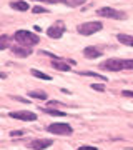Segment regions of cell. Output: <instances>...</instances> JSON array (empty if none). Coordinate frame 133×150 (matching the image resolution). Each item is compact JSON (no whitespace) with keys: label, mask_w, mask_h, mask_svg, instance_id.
<instances>
[{"label":"cell","mask_w":133,"mask_h":150,"mask_svg":"<svg viewBox=\"0 0 133 150\" xmlns=\"http://www.w3.org/2000/svg\"><path fill=\"white\" fill-rule=\"evenodd\" d=\"M101 28H103L101 22H85V23L78 25V33L80 35H93V33L100 32Z\"/></svg>","instance_id":"4"},{"label":"cell","mask_w":133,"mask_h":150,"mask_svg":"<svg viewBox=\"0 0 133 150\" xmlns=\"http://www.w3.org/2000/svg\"><path fill=\"white\" fill-rule=\"evenodd\" d=\"M96 15L105 17V18H115V20H125L127 18V13L120 10H115L112 7H101L96 10Z\"/></svg>","instance_id":"3"},{"label":"cell","mask_w":133,"mask_h":150,"mask_svg":"<svg viewBox=\"0 0 133 150\" xmlns=\"http://www.w3.org/2000/svg\"><path fill=\"white\" fill-rule=\"evenodd\" d=\"M90 87L96 92H105V85H103V83H91Z\"/></svg>","instance_id":"20"},{"label":"cell","mask_w":133,"mask_h":150,"mask_svg":"<svg viewBox=\"0 0 133 150\" xmlns=\"http://www.w3.org/2000/svg\"><path fill=\"white\" fill-rule=\"evenodd\" d=\"M65 28H67V27H65V23L62 20H58V22H55L52 27L47 30V35L50 38H60L65 33Z\"/></svg>","instance_id":"6"},{"label":"cell","mask_w":133,"mask_h":150,"mask_svg":"<svg viewBox=\"0 0 133 150\" xmlns=\"http://www.w3.org/2000/svg\"><path fill=\"white\" fill-rule=\"evenodd\" d=\"M122 95L123 97H128V98H133V90H123Z\"/></svg>","instance_id":"23"},{"label":"cell","mask_w":133,"mask_h":150,"mask_svg":"<svg viewBox=\"0 0 133 150\" xmlns=\"http://www.w3.org/2000/svg\"><path fill=\"white\" fill-rule=\"evenodd\" d=\"M8 115H10L12 118H15V120H25V122H33V120H37V113L28 112V110H18V112H10Z\"/></svg>","instance_id":"7"},{"label":"cell","mask_w":133,"mask_h":150,"mask_svg":"<svg viewBox=\"0 0 133 150\" xmlns=\"http://www.w3.org/2000/svg\"><path fill=\"white\" fill-rule=\"evenodd\" d=\"M101 70L106 72H120V70H133V59H108L100 64Z\"/></svg>","instance_id":"1"},{"label":"cell","mask_w":133,"mask_h":150,"mask_svg":"<svg viewBox=\"0 0 133 150\" xmlns=\"http://www.w3.org/2000/svg\"><path fill=\"white\" fill-rule=\"evenodd\" d=\"M62 4H65V5H68V7H80L85 4V0H63Z\"/></svg>","instance_id":"18"},{"label":"cell","mask_w":133,"mask_h":150,"mask_svg":"<svg viewBox=\"0 0 133 150\" xmlns=\"http://www.w3.org/2000/svg\"><path fill=\"white\" fill-rule=\"evenodd\" d=\"M53 140L52 139H35L30 142V149L33 150H45L47 147H52Z\"/></svg>","instance_id":"8"},{"label":"cell","mask_w":133,"mask_h":150,"mask_svg":"<svg viewBox=\"0 0 133 150\" xmlns=\"http://www.w3.org/2000/svg\"><path fill=\"white\" fill-rule=\"evenodd\" d=\"M10 45V37L8 35H0V50H4Z\"/></svg>","instance_id":"16"},{"label":"cell","mask_w":133,"mask_h":150,"mask_svg":"<svg viewBox=\"0 0 133 150\" xmlns=\"http://www.w3.org/2000/svg\"><path fill=\"white\" fill-rule=\"evenodd\" d=\"M80 75H83V77H93V79H98V80H106V77H103V75L96 74V72H80Z\"/></svg>","instance_id":"14"},{"label":"cell","mask_w":133,"mask_h":150,"mask_svg":"<svg viewBox=\"0 0 133 150\" xmlns=\"http://www.w3.org/2000/svg\"><path fill=\"white\" fill-rule=\"evenodd\" d=\"M83 55H85L87 59H98L101 55V52L95 47H87L85 50H83Z\"/></svg>","instance_id":"10"},{"label":"cell","mask_w":133,"mask_h":150,"mask_svg":"<svg viewBox=\"0 0 133 150\" xmlns=\"http://www.w3.org/2000/svg\"><path fill=\"white\" fill-rule=\"evenodd\" d=\"M13 40L18 45H23V47H33V45H37L40 42V37L28 32V30H17L15 35H13Z\"/></svg>","instance_id":"2"},{"label":"cell","mask_w":133,"mask_h":150,"mask_svg":"<svg viewBox=\"0 0 133 150\" xmlns=\"http://www.w3.org/2000/svg\"><path fill=\"white\" fill-rule=\"evenodd\" d=\"M23 134H25V132H22V130H12V132H10V137H22Z\"/></svg>","instance_id":"22"},{"label":"cell","mask_w":133,"mask_h":150,"mask_svg":"<svg viewBox=\"0 0 133 150\" xmlns=\"http://www.w3.org/2000/svg\"><path fill=\"white\" fill-rule=\"evenodd\" d=\"M48 132L50 134H55V135H72L73 134V129L70 127L68 123H52V125H48Z\"/></svg>","instance_id":"5"},{"label":"cell","mask_w":133,"mask_h":150,"mask_svg":"<svg viewBox=\"0 0 133 150\" xmlns=\"http://www.w3.org/2000/svg\"><path fill=\"white\" fill-rule=\"evenodd\" d=\"M32 75H33V77H37V79H42V80H52V77H50V75L43 74V72H40V70H35V69L32 70Z\"/></svg>","instance_id":"15"},{"label":"cell","mask_w":133,"mask_h":150,"mask_svg":"<svg viewBox=\"0 0 133 150\" xmlns=\"http://www.w3.org/2000/svg\"><path fill=\"white\" fill-rule=\"evenodd\" d=\"M52 67L60 70V72H70V70H72V67H70L68 64L62 62V60H52Z\"/></svg>","instance_id":"11"},{"label":"cell","mask_w":133,"mask_h":150,"mask_svg":"<svg viewBox=\"0 0 133 150\" xmlns=\"http://www.w3.org/2000/svg\"><path fill=\"white\" fill-rule=\"evenodd\" d=\"M118 40H120V43H123V45H130V47H133V35H127V33H120L118 35Z\"/></svg>","instance_id":"13"},{"label":"cell","mask_w":133,"mask_h":150,"mask_svg":"<svg viewBox=\"0 0 133 150\" xmlns=\"http://www.w3.org/2000/svg\"><path fill=\"white\" fill-rule=\"evenodd\" d=\"M0 79H7V74H4V72H0Z\"/></svg>","instance_id":"26"},{"label":"cell","mask_w":133,"mask_h":150,"mask_svg":"<svg viewBox=\"0 0 133 150\" xmlns=\"http://www.w3.org/2000/svg\"><path fill=\"white\" fill-rule=\"evenodd\" d=\"M28 95L32 97V98H40V100H47L48 98V95L47 93H45V92H30V93H28Z\"/></svg>","instance_id":"17"},{"label":"cell","mask_w":133,"mask_h":150,"mask_svg":"<svg viewBox=\"0 0 133 150\" xmlns=\"http://www.w3.org/2000/svg\"><path fill=\"white\" fill-rule=\"evenodd\" d=\"M12 54L15 55V57H20V59H23V57H28V55L32 54V50H30V47H23V45H13V47H12Z\"/></svg>","instance_id":"9"},{"label":"cell","mask_w":133,"mask_h":150,"mask_svg":"<svg viewBox=\"0 0 133 150\" xmlns=\"http://www.w3.org/2000/svg\"><path fill=\"white\" fill-rule=\"evenodd\" d=\"M37 2H45V4H62L63 0H37Z\"/></svg>","instance_id":"25"},{"label":"cell","mask_w":133,"mask_h":150,"mask_svg":"<svg viewBox=\"0 0 133 150\" xmlns=\"http://www.w3.org/2000/svg\"><path fill=\"white\" fill-rule=\"evenodd\" d=\"M77 150H98L96 147H91V145H83V147H78Z\"/></svg>","instance_id":"24"},{"label":"cell","mask_w":133,"mask_h":150,"mask_svg":"<svg viewBox=\"0 0 133 150\" xmlns=\"http://www.w3.org/2000/svg\"><path fill=\"white\" fill-rule=\"evenodd\" d=\"M43 112L50 113V115H53V117H65V112H62V110H53V108H43Z\"/></svg>","instance_id":"19"},{"label":"cell","mask_w":133,"mask_h":150,"mask_svg":"<svg viewBox=\"0 0 133 150\" xmlns=\"http://www.w3.org/2000/svg\"><path fill=\"white\" fill-rule=\"evenodd\" d=\"M10 7L12 8H15V10H20V12H27L30 7L27 4L25 0H18V2H10Z\"/></svg>","instance_id":"12"},{"label":"cell","mask_w":133,"mask_h":150,"mask_svg":"<svg viewBox=\"0 0 133 150\" xmlns=\"http://www.w3.org/2000/svg\"><path fill=\"white\" fill-rule=\"evenodd\" d=\"M32 12L33 13H47V8H43V7H40V5H35L32 8Z\"/></svg>","instance_id":"21"}]
</instances>
